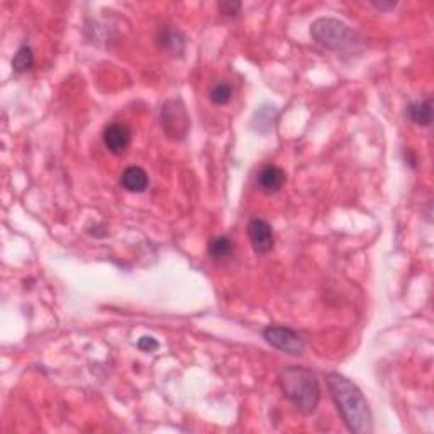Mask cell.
<instances>
[{
    "label": "cell",
    "instance_id": "7c38bea8",
    "mask_svg": "<svg viewBox=\"0 0 434 434\" xmlns=\"http://www.w3.org/2000/svg\"><path fill=\"white\" fill-rule=\"evenodd\" d=\"M233 250H234L233 239H229L227 236H219L209 243V255L216 260L226 258V256L233 253Z\"/></svg>",
    "mask_w": 434,
    "mask_h": 434
},
{
    "label": "cell",
    "instance_id": "ba28073f",
    "mask_svg": "<svg viewBox=\"0 0 434 434\" xmlns=\"http://www.w3.org/2000/svg\"><path fill=\"white\" fill-rule=\"evenodd\" d=\"M285 181H287V175H285L282 168L275 167V165H267V167H263L258 173L260 189H262L264 193H268V196L282 190Z\"/></svg>",
    "mask_w": 434,
    "mask_h": 434
},
{
    "label": "cell",
    "instance_id": "7a4b0ae2",
    "mask_svg": "<svg viewBox=\"0 0 434 434\" xmlns=\"http://www.w3.org/2000/svg\"><path fill=\"white\" fill-rule=\"evenodd\" d=\"M285 397L302 414L309 416L316 411L321 400L319 380L309 369L304 366H288L280 371L279 377Z\"/></svg>",
    "mask_w": 434,
    "mask_h": 434
},
{
    "label": "cell",
    "instance_id": "277c9868",
    "mask_svg": "<svg viewBox=\"0 0 434 434\" xmlns=\"http://www.w3.org/2000/svg\"><path fill=\"white\" fill-rule=\"evenodd\" d=\"M161 127L167 132L168 138L175 139V141H180L187 136L190 119L184 102L179 98H172L161 107Z\"/></svg>",
    "mask_w": 434,
    "mask_h": 434
},
{
    "label": "cell",
    "instance_id": "30bf717a",
    "mask_svg": "<svg viewBox=\"0 0 434 434\" xmlns=\"http://www.w3.org/2000/svg\"><path fill=\"white\" fill-rule=\"evenodd\" d=\"M409 117L411 121L421 127L431 126L433 122V98L426 97L409 106Z\"/></svg>",
    "mask_w": 434,
    "mask_h": 434
},
{
    "label": "cell",
    "instance_id": "6da1fadb",
    "mask_svg": "<svg viewBox=\"0 0 434 434\" xmlns=\"http://www.w3.org/2000/svg\"><path fill=\"white\" fill-rule=\"evenodd\" d=\"M326 380H328L331 397L350 431L355 434L371 433L374 419H371L370 406L362 390L350 378L340 374H329Z\"/></svg>",
    "mask_w": 434,
    "mask_h": 434
},
{
    "label": "cell",
    "instance_id": "5bb4252c",
    "mask_svg": "<svg viewBox=\"0 0 434 434\" xmlns=\"http://www.w3.org/2000/svg\"><path fill=\"white\" fill-rule=\"evenodd\" d=\"M161 44L165 48L172 49V51L180 53L185 46V38L179 31H172V29H161Z\"/></svg>",
    "mask_w": 434,
    "mask_h": 434
},
{
    "label": "cell",
    "instance_id": "8fae6325",
    "mask_svg": "<svg viewBox=\"0 0 434 434\" xmlns=\"http://www.w3.org/2000/svg\"><path fill=\"white\" fill-rule=\"evenodd\" d=\"M34 66V53L29 46H20L12 58V68L15 73H26Z\"/></svg>",
    "mask_w": 434,
    "mask_h": 434
},
{
    "label": "cell",
    "instance_id": "8992f818",
    "mask_svg": "<svg viewBox=\"0 0 434 434\" xmlns=\"http://www.w3.org/2000/svg\"><path fill=\"white\" fill-rule=\"evenodd\" d=\"M248 238H250L251 246L258 255H264L274 250V229L264 219H251L250 224H248Z\"/></svg>",
    "mask_w": 434,
    "mask_h": 434
},
{
    "label": "cell",
    "instance_id": "4fadbf2b",
    "mask_svg": "<svg viewBox=\"0 0 434 434\" xmlns=\"http://www.w3.org/2000/svg\"><path fill=\"white\" fill-rule=\"evenodd\" d=\"M209 97L216 106H226L227 102L233 98V87L227 84V82H217V84L210 89Z\"/></svg>",
    "mask_w": 434,
    "mask_h": 434
},
{
    "label": "cell",
    "instance_id": "2e32d148",
    "mask_svg": "<svg viewBox=\"0 0 434 434\" xmlns=\"http://www.w3.org/2000/svg\"><path fill=\"white\" fill-rule=\"evenodd\" d=\"M219 9L224 15H236L241 11V4L239 2H221L219 4Z\"/></svg>",
    "mask_w": 434,
    "mask_h": 434
},
{
    "label": "cell",
    "instance_id": "9a60e30c",
    "mask_svg": "<svg viewBox=\"0 0 434 434\" xmlns=\"http://www.w3.org/2000/svg\"><path fill=\"white\" fill-rule=\"evenodd\" d=\"M138 348L141 351H146V353H153V351H156L160 348V343L151 336H143V338H139Z\"/></svg>",
    "mask_w": 434,
    "mask_h": 434
},
{
    "label": "cell",
    "instance_id": "9c48e42d",
    "mask_svg": "<svg viewBox=\"0 0 434 434\" xmlns=\"http://www.w3.org/2000/svg\"><path fill=\"white\" fill-rule=\"evenodd\" d=\"M148 184H150V179L141 167L126 168L121 175V187L127 192L141 193L148 189Z\"/></svg>",
    "mask_w": 434,
    "mask_h": 434
},
{
    "label": "cell",
    "instance_id": "3957f363",
    "mask_svg": "<svg viewBox=\"0 0 434 434\" xmlns=\"http://www.w3.org/2000/svg\"><path fill=\"white\" fill-rule=\"evenodd\" d=\"M311 36L317 44L328 49L350 48L357 38L350 26L334 18H319L314 20Z\"/></svg>",
    "mask_w": 434,
    "mask_h": 434
},
{
    "label": "cell",
    "instance_id": "5b68a950",
    "mask_svg": "<svg viewBox=\"0 0 434 434\" xmlns=\"http://www.w3.org/2000/svg\"><path fill=\"white\" fill-rule=\"evenodd\" d=\"M263 338L274 348L288 355H302L305 351V341L297 331L283 326H268L263 331Z\"/></svg>",
    "mask_w": 434,
    "mask_h": 434
},
{
    "label": "cell",
    "instance_id": "e0dca14e",
    "mask_svg": "<svg viewBox=\"0 0 434 434\" xmlns=\"http://www.w3.org/2000/svg\"><path fill=\"white\" fill-rule=\"evenodd\" d=\"M371 6L374 7H377V9H380V11H387V9H394V7L397 6V4L394 2V4H385V2H380V4H377V2H371Z\"/></svg>",
    "mask_w": 434,
    "mask_h": 434
},
{
    "label": "cell",
    "instance_id": "52a82bcc",
    "mask_svg": "<svg viewBox=\"0 0 434 434\" xmlns=\"http://www.w3.org/2000/svg\"><path fill=\"white\" fill-rule=\"evenodd\" d=\"M104 144L113 155H122L127 151L131 144L132 132L126 124L122 122H113L104 129Z\"/></svg>",
    "mask_w": 434,
    "mask_h": 434
}]
</instances>
